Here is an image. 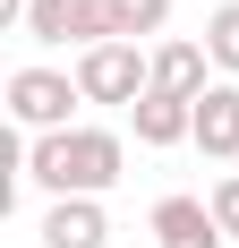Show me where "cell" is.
Instances as JSON below:
<instances>
[{"label": "cell", "instance_id": "1", "mask_svg": "<svg viewBox=\"0 0 239 248\" xmlns=\"http://www.w3.org/2000/svg\"><path fill=\"white\" fill-rule=\"evenodd\" d=\"M120 171H128V137H120V128L77 120V128H60V137H26V180H34L51 205L60 197H103Z\"/></svg>", "mask_w": 239, "mask_h": 248}, {"label": "cell", "instance_id": "2", "mask_svg": "<svg viewBox=\"0 0 239 248\" xmlns=\"http://www.w3.org/2000/svg\"><path fill=\"white\" fill-rule=\"evenodd\" d=\"M26 43H69V51L128 43V0H34L26 9Z\"/></svg>", "mask_w": 239, "mask_h": 248}, {"label": "cell", "instance_id": "3", "mask_svg": "<svg viewBox=\"0 0 239 248\" xmlns=\"http://www.w3.org/2000/svg\"><path fill=\"white\" fill-rule=\"evenodd\" d=\"M77 69H43V60H26V69H9V120L26 128V137H60V128H77Z\"/></svg>", "mask_w": 239, "mask_h": 248}, {"label": "cell", "instance_id": "4", "mask_svg": "<svg viewBox=\"0 0 239 248\" xmlns=\"http://www.w3.org/2000/svg\"><path fill=\"white\" fill-rule=\"evenodd\" d=\"M77 94L137 111V103L154 94V51L145 43H94V51H77Z\"/></svg>", "mask_w": 239, "mask_h": 248}, {"label": "cell", "instance_id": "5", "mask_svg": "<svg viewBox=\"0 0 239 248\" xmlns=\"http://www.w3.org/2000/svg\"><path fill=\"white\" fill-rule=\"evenodd\" d=\"M154 248H222V223L205 197H154Z\"/></svg>", "mask_w": 239, "mask_h": 248}, {"label": "cell", "instance_id": "6", "mask_svg": "<svg viewBox=\"0 0 239 248\" xmlns=\"http://www.w3.org/2000/svg\"><path fill=\"white\" fill-rule=\"evenodd\" d=\"M196 146L214 154V163H239V86L231 77H214L196 94Z\"/></svg>", "mask_w": 239, "mask_h": 248}, {"label": "cell", "instance_id": "7", "mask_svg": "<svg viewBox=\"0 0 239 248\" xmlns=\"http://www.w3.org/2000/svg\"><path fill=\"white\" fill-rule=\"evenodd\" d=\"M43 248H111V214L103 197H60L43 214Z\"/></svg>", "mask_w": 239, "mask_h": 248}, {"label": "cell", "instance_id": "8", "mask_svg": "<svg viewBox=\"0 0 239 248\" xmlns=\"http://www.w3.org/2000/svg\"><path fill=\"white\" fill-rule=\"evenodd\" d=\"M214 51L205 43H188V34H179V43H154V94H179V103H196L205 94V86H214Z\"/></svg>", "mask_w": 239, "mask_h": 248}, {"label": "cell", "instance_id": "9", "mask_svg": "<svg viewBox=\"0 0 239 248\" xmlns=\"http://www.w3.org/2000/svg\"><path fill=\"white\" fill-rule=\"evenodd\" d=\"M128 128H137V146H145V154L188 146V137H196V103H179V94H145L137 111H128Z\"/></svg>", "mask_w": 239, "mask_h": 248}, {"label": "cell", "instance_id": "10", "mask_svg": "<svg viewBox=\"0 0 239 248\" xmlns=\"http://www.w3.org/2000/svg\"><path fill=\"white\" fill-rule=\"evenodd\" d=\"M205 51H214V69L239 86V0H222L214 17H205Z\"/></svg>", "mask_w": 239, "mask_h": 248}, {"label": "cell", "instance_id": "11", "mask_svg": "<svg viewBox=\"0 0 239 248\" xmlns=\"http://www.w3.org/2000/svg\"><path fill=\"white\" fill-rule=\"evenodd\" d=\"M205 205H214V223H222V240H239V171H222V180H214V197H205Z\"/></svg>", "mask_w": 239, "mask_h": 248}]
</instances>
